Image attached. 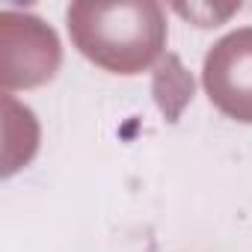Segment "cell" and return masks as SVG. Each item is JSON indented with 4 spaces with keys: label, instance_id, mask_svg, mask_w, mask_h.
<instances>
[{
    "label": "cell",
    "instance_id": "6da1fadb",
    "mask_svg": "<svg viewBox=\"0 0 252 252\" xmlns=\"http://www.w3.org/2000/svg\"><path fill=\"white\" fill-rule=\"evenodd\" d=\"M68 33L77 51L116 74H137L152 65L166 42L158 3H71Z\"/></svg>",
    "mask_w": 252,
    "mask_h": 252
},
{
    "label": "cell",
    "instance_id": "7a4b0ae2",
    "mask_svg": "<svg viewBox=\"0 0 252 252\" xmlns=\"http://www.w3.org/2000/svg\"><path fill=\"white\" fill-rule=\"evenodd\" d=\"M208 98L231 119L252 122V27L220 39L205 57Z\"/></svg>",
    "mask_w": 252,
    "mask_h": 252
}]
</instances>
